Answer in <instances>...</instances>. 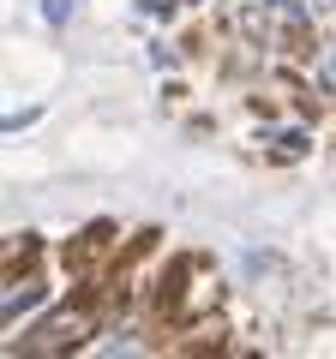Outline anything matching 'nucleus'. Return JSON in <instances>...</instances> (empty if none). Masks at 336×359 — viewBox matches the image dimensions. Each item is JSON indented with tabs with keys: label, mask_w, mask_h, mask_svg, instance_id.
Instances as JSON below:
<instances>
[{
	"label": "nucleus",
	"mask_w": 336,
	"mask_h": 359,
	"mask_svg": "<svg viewBox=\"0 0 336 359\" xmlns=\"http://www.w3.org/2000/svg\"><path fill=\"white\" fill-rule=\"evenodd\" d=\"M91 353H144V341L132 330H120V335H108V341H91Z\"/></svg>",
	"instance_id": "1"
},
{
	"label": "nucleus",
	"mask_w": 336,
	"mask_h": 359,
	"mask_svg": "<svg viewBox=\"0 0 336 359\" xmlns=\"http://www.w3.org/2000/svg\"><path fill=\"white\" fill-rule=\"evenodd\" d=\"M72 6H78V0H42V13H49V25H66V18H72Z\"/></svg>",
	"instance_id": "2"
},
{
	"label": "nucleus",
	"mask_w": 336,
	"mask_h": 359,
	"mask_svg": "<svg viewBox=\"0 0 336 359\" xmlns=\"http://www.w3.org/2000/svg\"><path fill=\"white\" fill-rule=\"evenodd\" d=\"M264 6H276V13H288V18H295V25H300V18H306V6H300V0H264Z\"/></svg>",
	"instance_id": "3"
},
{
	"label": "nucleus",
	"mask_w": 336,
	"mask_h": 359,
	"mask_svg": "<svg viewBox=\"0 0 336 359\" xmlns=\"http://www.w3.org/2000/svg\"><path fill=\"white\" fill-rule=\"evenodd\" d=\"M138 6H144V13H156V18H168V13H174V0H138Z\"/></svg>",
	"instance_id": "4"
},
{
	"label": "nucleus",
	"mask_w": 336,
	"mask_h": 359,
	"mask_svg": "<svg viewBox=\"0 0 336 359\" xmlns=\"http://www.w3.org/2000/svg\"><path fill=\"white\" fill-rule=\"evenodd\" d=\"M312 6H318V13H336V0H312Z\"/></svg>",
	"instance_id": "5"
}]
</instances>
